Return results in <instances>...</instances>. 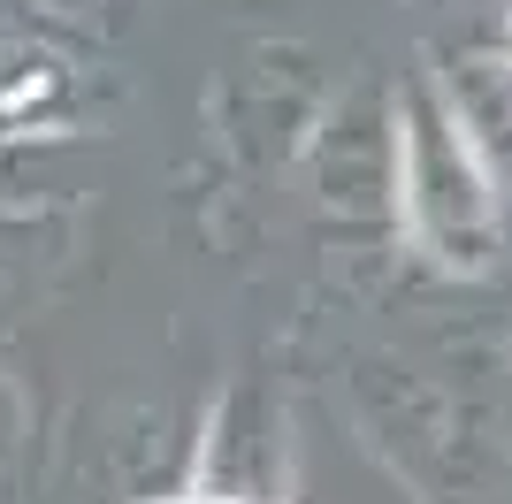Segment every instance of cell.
<instances>
[{"mask_svg": "<svg viewBox=\"0 0 512 504\" xmlns=\"http://www.w3.org/2000/svg\"><path fill=\"white\" fill-rule=\"evenodd\" d=\"M176 504H245V497H176Z\"/></svg>", "mask_w": 512, "mask_h": 504, "instance_id": "1", "label": "cell"}]
</instances>
